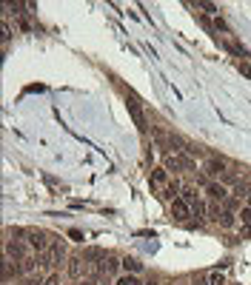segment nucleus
I'll return each mask as SVG.
<instances>
[{"mask_svg": "<svg viewBox=\"0 0 251 285\" xmlns=\"http://www.w3.org/2000/svg\"><path fill=\"white\" fill-rule=\"evenodd\" d=\"M37 256H40V265H43V268H54V265H60V260L66 256V248H63L60 240H54L43 254H37Z\"/></svg>", "mask_w": 251, "mask_h": 285, "instance_id": "nucleus-1", "label": "nucleus"}, {"mask_svg": "<svg viewBox=\"0 0 251 285\" xmlns=\"http://www.w3.org/2000/svg\"><path fill=\"white\" fill-rule=\"evenodd\" d=\"M26 242H29V248L37 251V254H43L51 245V242L46 240V231H40V228H29V231H26Z\"/></svg>", "mask_w": 251, "mask_h": 285, "instance_id": "nucleus-2", "label": "nucleus"}, {"mask_svg": "<svg viewBox=\"0 0 251 285\" xmlns=\"http://www.w3.org/2000/svg\"><path fill=\"white\" fill-rule=\"evenodd\" d=\"M6 256L15 260V263H23V260L29 256V242L26 240H9L6 242Z\"/></svg>", "mask_w": 251, "mask_h": 285, "instance_id": "nucleus-3", "label": "nucleus"}, {"mask_svg": "<svg viewBox=\"0 0 251 285\" xmlns=\"http://www.w3.org/2000/svg\"><path fill=\"white\" fill-rule=\"evenodd\" d=\"M86 271H89V263L83 256H72V260H69V277L72 279H83Z\"/></svg>", "mask_w": 251, "mask_h": 285, "instance_id": "nucleus-4", "label": "nucleus"}, {"mask_svg": "<svg viewBox=\"0 0 251 285\" xmlns=\"http://www.w3.org/2000/svg\"><path fill=\"white\" fill-rule=\"evenodd\" d=\"M129 111H131V117H134L137 128H140V131H149V120H146V114H143V108H140L137 100H129Z\"/></svg>", "mask_w": 251, "mask_h": 285, "instance_id": "nucleus-5", "label": "nucleus"}, {"mask_svg": "<svg viewBox=\"0 0 251 285\" xmlns=\"http://www.w3.org/2000/svg\"><path fill=\"white\" fill-rule=\"evenodd\" d=\"M188 214H191V206H188L183 197H177V200H172V217L174 220H186Z\"/></svg>", "mask_w": 251, "mask_h": 285, "instance_id": "nucleus-6", "label": "nucleus"}, {"mask_svg": "<svg viewBox=\"0 0 251 285\" xmlns=\"http://www.w3.org/2000/svg\"><path fill=\"white\" fill-rule=\"evenodd\" d=\"M206 174L208 177H222V174H226V163H222L220 157H208L206 160Z\"/></svg>", "mask_w": 251, "mask_h": 285, "instance_id": "nucleus-7", "label": "nucleus"}, {"mask_svg": "<svg viewBox=\"0 0 251 285\" xmlns=\"http://www.w3.org/2000/svg\"><path fill=\"white\" fill-rule=\"evenodd\" d=\"M80 256H83L86 263H97V265H100L103 260H106V256H108V254H106V251L100 248V245H89V248L83 251V254H80Z\"/></svg>", "mask_w": 251, "mask_h": 285, "instance_id": "nucleus-8", "label": "nucleus"}, {"mask_svg": "<svg viewBox=\"0 0 251 285\" xmlns=\"http://www.w3.org/2000/svg\"><path fill=\"white\" fill-rule=\"evenodd\" d=\"M151 185H154L157 191H163L165 185H169V171L165 168H151Z\"/></svg>", "mask_w": 251, "mask_h": 285, "instance_id": "nucleus-9", "label": "nucleus"}, {"mask_svg": "<svg viewBox=\"0 0 251 285\" xmlns=\"http://www.w3.org/2000/svg\"><path fill=\"white\" fill-rule=\"evenodd\" d=\"M208 197L214 200V203H226V200H229V191H226L222 183H211L208 185Z\"/></svg>", "mask_w": 251, "mask_h": 285, "instance_id": "nucleus-10", "label": "nucleus"}, {"mask_svg": "<svg viewBox=\"0 0 251 285\" xmlns=\"http://www.w3.org/2000/svg\"><path fill=\"white\" fill-rule=\"evenodd\" d=\"M217 222H220V228H234L237 214H234V211H229V208H222V211H220V217H217Z\"/></svg>", "mask_w": 251, "mask_h": 285, "instance_id": "nucleus-11", "label": "nucleus"}, {"mask_svg": "<svg viewBox=\"0 0 251 285\" xmlns=\"http://www.w3.org/2000/svg\"><path fill=\"white\" fill-rule=\"evenodd\" d=\"M37 265H40V256H32V254H29V256H26V260L20 263V271L26 274V277H29V274H35Z\"/></svg>", "mask_w": 251, "mask_h": 285, "instance_id": "nucleus-12", "label": "nucleus"}, {"mask_svg": "<svg viewBox=\"0 0 251 285\" xmlns=\"http://www.w3.org/2000/svg\"><path fill=\"white\" fill-rule=\"evenodd\" d=\"M180 197L186 200L188 206H197V203H200V197H197V188H183V191H180Z\"/></svg>", "mask_w": 251, "mask_h": 285, "instance_id": "nucleus-13", "label": "nucleus"}, {"mask_svg": "<svg viewBox=\"0 0 251 285\" xmlns=\"http://www.w3.org/2000/svg\"><path fill=\"white\" fill-rule=\"evenodd\" d=\"M163 168H165V171H180V168H183V165H180V160H177V157H174V154H165V163H163Z\"/></svg>", "mask_w": 251, "mask_h": 285, "instance_id": "nucleus-14", "label": "nucleus"}, {"mask_svg": "<svg viewBox=\"0 0 251 285\" xmlns=\"http://www.w3.org/2000/svg\"><path fill=\"white\" fill-rule=\"evenodd\" d=\"M237 217H240V222H243V228H245V231H251V206H245L243 211L237 214Z\"/></svg>", "mask_w": 251, "mask_h": 285, "instance_id": "nucleus-15", "label": "nucleus"}, {"mask_svg": "<svg viewBox=\"0 0 251 285\" xmlns=\"http://www.w3.org/2000/svg\"><path fill=\"white\" fill-rule=\"evenodd\" d=\"M248 194H251V188L245 183H237L234 185V200H243V197H248Z\"/></svg>", "mask_w": 251, "mask_h": 285, "instance_id": "nucleus-16", "label": "nucleus"}, {"mask_svg": "<svg viewBox=\"0 0 251 285\" xmlns=\"http://www.w3.org/2000/svg\"><path fill=\"white\" fill-rule=\"evenodd\" d=\"M123 268H126V271H140V268H143V265L137 263L134 256H126V260H123Z\"/></svg>", "mask_w": 251, "mask_h": 285, "instance_id": "nucleus-17", "label": "nucleus"}, {"mask_svg": "<svg viewBox=\"0 0 251 285\" xmlns=\"http://www.w3.org/2000/svg\"><path fill=\"white\" fill-rule=\"evenodd\" d=\"M208 285H226V277H222L220 271H211L208 274Z\"/></svg>", "mask_w": 251, "mask_h": 285, "instance_id": "nucleus-18", "label": "nucleus"}, {"mask_svg": "<svg viewBox=\"0 0 251 285\" xmlns=\"http://www.w3.org/2000/svg\"><path fill=\"white\" fill-rule=\"evenodd\" d=\"M12 274H15V268H12V260H6V263H3V282H9V279H12Z\"/></svg>", "mask_w": 251, "mask_h": 285, "instance_id": "nucleus-19", "label": "nucleus"}, {"mask_svg": "<svg viewBox=\"0 0 251 285\" xmlns=\"http://www.w3.org/2000/svg\"><path fill=\"white\" fill-rule=\"evenodd\" d=\"M117 285H140V279L131 277V274H126V277H117Z\"/></svg>", "mask_w": 251, "mask_h": 285, "instance_id": "nucleus-20", "label": "nucleus"}, {"mask_svg": "<svg viewBox=\"0 0 251 285\" xmlns=\"http://www.w3.org/2000/svg\"><path fill=\"white\" fill-rule=\"evenodd\" d=\"M43 282H46V279H40V277H35V274H29V277L23 279L20 285H43Z\"/></svg>", "mask_w": 251, "mask_h": 285, "instance_id": "nucleus-21", "label": "nucleus"}, {"mask_svg": "<svg viewBox=\"0 0 251 285\" xmlns=\"http://www.w3.org/2000/svg\"><path fill=\"white\" fill-rule=\"evenodd\" d=\"M177 160H180V165H183V168H188V171H191V168H194V160H191V157H186V154H180V157H177Z\"/></svg>", "mask_w": 251, "mask_h": 285, "instance_id": "nucleus-22", "label": "nucleus"}, {"mask_svg": "<svg viewBox=\"0 0 251 285\" xmlns=\"http://www.w3.org/2000/svg\"><path fill=\"white\" fill-rule=\"evenodd\" d=\"M220 211H222V208H220V203H211V206H208V214H211L214 220H217V217H220Z\"/></svg>", "mask_w": 251, "mask_h": 285, "instance_id": "nucleus-23", "label": "nucleus"}, {"mask_svg": "<svg viewBox=\"0 0 251 285\" xmlns=\"http://www.w3.org/2000/svg\"><path fill=\"white\" fill-rule=\"evenodd\" d=\"M222 183H234L237 185V174L234 171H226V174H222Z\"/></svg>", "mask_w": 251, "mask_h": 285, "instance_id": "nucleus-24", "label": "nucleus"}, {"mask_svg": "<svg viewBox=\"0 0 251 285\" xmlns=\"http://www.w3.org/2000/svg\"><path fill=\"white\" fill-rule=\"evenodd\" d=\"M69 237H72L74 242H83V231H77V228H72V231H69Z\"/></svg>", "mask_w": 251, "mask_h": 285, "instance_id": "nucleus-25", "label": "nucleus"}, {"mask_svg": "<svg viewBox=\"0 0 251 285\" xmlns=\"http://www.w3.org/2000/svg\"><path fill=\"white\" fill-rule=\"evenodd\" d=\"M43 285H60V279L54 277V274H51V277H46V282H43Z\"/></svg>", "mask_w": 251, "mask_h": 285, "instance_id": "nucleus-26", "label": "nucleus"}, {"mask_svg": "<svg viewBox=\"0 0 251 285\" xmlns=\"http://www.w3.org/2000/svg\"><path fill=\"white\" fill-rule=\"evenodd\" d=\"M83 285H100V279H94V277H89V279H83Z\"/></svg>", "mask_w": 251, "mask_h": 285, "instance_id": "nucleus-27", "label": "nucleus"}, {"mask_svg": "<svg viewBox=\"0 0 251 285\" xmlns=\"http://www.w3.org/2000/svg\"><path fill=\"white\" fill-rule=\"evenodd\" d=\"M194 285H208V279H206V282H194Z\"/></svg>", "mask_w": 251, "mask_h": 285, "instance_id": "nucleus-28", "label": "nucleus"}, {"mask_svg": "<svg viewBox=\"0 0 251 285\" xmlns=\"http://www.w3.org/2000/svg\"><path fill=\"white\" fill-rule=\"evenodd\" d=\"M248 206H251V194H248Z\"/></svg>", "mask_w": 251, "mask_h": 285, "instance_id": "nucleus-29", "label": "nucleus"}, {"mask_svg": "<svg viewBox=\"0 0 251 285\" xmlns=\"http://www.w3.org/2000/svg\"><path fill=\"white\" fill-rule=\"evenodd\" d=\"M149 285H154V282H149Z\"/></svg>", "mask_w": 251, "mask_h": 285, "instance_id": "nucleus-30", "label": "nucleus"}]
</instances>
